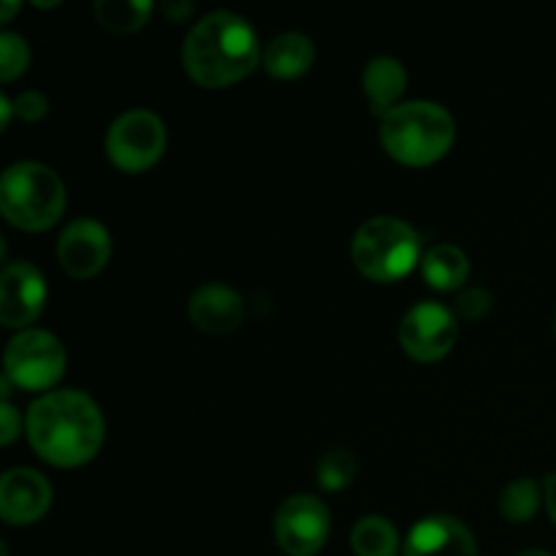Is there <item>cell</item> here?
<instances>
[{"label": "cell", "instance_id": "cell-7", "mask_svg": "<svg viewBox=\"0 0 556 556\" xmlns=\"http://www.w3.org/2000/svg\"><path fill=\"white\" fill-rule=\"evenodd\" d=\"M65 356L63 342L43 329H25L5 348V378L22 391H47L63 378Z\"/></svg>", "mask_w": 556, "mask_h": 556}, {"label": "cell", "instance_id": "cell-1", "mask_svg": "<svg viewBox=\"0 0 556 556\" xmlns=\"http://www.w3.org/2000/svg\"><path fill=\"white\" fill-rule=\"evenodd\" d=\"M27 440L54 467H81L98 456L106 434L101 410L76 389L49 391L27 410Z\"/></svg>", "mask_w": 556, "mask_h": 556}, {"label": "cell", "instance_id": "cell-14", "mask_svg": "<svg viewBox=\"0 0 556 556\" xmlns=\"http://www.w3.org/2000/svg\"><path fill=\"white\" fill-rule=\"evenodd\" d=\"M190 324L204 334H231L242 326L244 302L233 288L223 282H206L188 302Z\"/></svg>", "mask_w": 556, "mask_h": 556}, {"label": "cell", "instance_id": "cell-19", "mask_svg": "<svg viewBox=\"0 0 556 556\" xmlns=\"http://www.w3.org/2000/svg\"><path fill=\"white\" fill-rule=\"evenodd\" d=\"M150 0H98L96 3V20L101 22L103 30L117 33V36L141 30L150 22Z\"/></svg>", "mask_w": 556, "mask_h": 556}, {"label": "cell", "instance_id": "cell-28", "mask_svg": "<svg viewBox=\"0 0 556 556\" xmlns=\"http://www.w3.org/2000/svg\"><path fill=\"white\" fill-rule=\"evenodd\" d=\"M11 112H14V101H11L9 96H0V125H3V128H9Z\"/></svg>", "mask_w": 556, "mask_h": 556}, {"label": "cell", "instance_id": "cell-2", "mask_svg": "<svg viewBox=\"0 0 556 556\" xmlns=\"http://www.w3.org/2000/svg\"><path fill=\"white\" fill-rule=\"evenodd\" d=\"M261 43L248 20L231 11H212L190 27L182 65L195 85L220 90L248 79L261 63Z\"/></svg>", "mask_w": 556, "mask_h": 556}, {"label": "cell", "instance_id": "cell-15", "mask_svg": "<svg viewBox=\"0 0 556 556\" xmlns=\"http://www.w3.org/2000/svg\"><path fill=\"white\" fill-rule=\"evenodd\" d=\"M407 87V71L400 60L394 58H375L364 68V92L372 114L380 119L400 106V98Z\"/></svg>", "mask_w": 556, "mask_h": 556}, {"label": "cell", "instance_id": "cell-17", "mask_svg": "<svg viewBox=\"0 0 556 556\" xmlns=\"http://www.w3.org/2000/svg\"><path fill=\"white\" fill-rule=\"evenodd\" d=\"M421 275L427 286L434 288V291H456L470 277V258L456 244H434V248L424 253Z\"/></svg>", "mask_w": 556, "mask_h": 556}, {"label": "cell", "instance_id": "cell-26", "mask_svg": "<svg viewBox=\"0 0 556 556\" xmlns=\"http://www.w3.org/2000/svg\"><path fill=\"white\" fill-rule=\"evenodd\" d=\"M543 500H546V510L556 525V472L546 478V486H543Z\"/></svg>", "mask_w": 556, "mask_h": 556}, {"label": "cell", "instance_id": "cell-12", "mask_svg": "<svg viewBox=\"0 0 556 556\" xmlns=\"http://www.w3.org/2000/svg\"><path fill=\"white\" fill-rule=\"evenodd\" d=\"M52 505V486L41 472L14 467L0 478V516L14 527L36 525Z\"/></svg>", "mask_w": 556, "mask_h": 556}, {"label": "cell", "instance_id": "cell-8", "mask_svg": "<svg viewBox=\"0 0 556 556\" xmlns=\"http://www.w3.org/2000/svg\"><path fill=\"white\" fill-rule=\"evenodd\" d=\"M459 340L456 315L445 304L418 302L400 324V345L413 362L432 364L448 356Z\"/></svg>", "mask_w": 556, "mask_h": 556}, {"label": "cell", "instance_id": "cell-22", "mask_svg": "<svg viewBox=\"0 0 556 556\" xmlns=\"http://www.w3.org/2000/svg\"><path fill=\"white\" fill-rule=\"evenodd\" d=\"M27 65H30V49L25 38L11 30L0 33V79L14 81L16 76L25 74Z\"/></svg>", "mask_w": 556, "mask_h": 556}, {"label": "cell", "instance_id": "cell-13", "mask_svg": "<svg viewBox=\"0 0 556 556\" xmlns=\"http://www.w3.org/2000/svg\"><path fill=\"white\" fill-rule=\"evenodd\" d=\"M402 556H478V543L454 516H429L413 527Z\"/></svg>", "mask_w": 556, "mask_h": 556}, {"label": "cell", "instance_id": "cell-27", "mask_svg": "<svg viewBox=\"0 0 556 556\" xmlns=\"http://www.w3.org/2000/svg\"><path fill=\"white\" fill-rule=\"evenodd\" d=\"M193 9H195L193 3H166V5H163V14H166L168 20H174V22H182L185 16L193 14Z\"/></svg>", "mask_w": 556, "mask_h": 556}, {"label": "cell", "instance_id": "cell-4", "mask_svg": "<svg viewBox=\"0 0 556 556\" xmlns=\"http://www.w3.org/2000/svg\"><path fill=\"white\" fill-rule=\"evenodd\" d=\"M68 193L54 168L36 161L14 163L0 177V212L22 231H47L63 217Z\"/></svg>", "mask_w": 556, "mask_h": 556}, {"label": "cell", "instance_id": "cell-29", "mask_svg": "<svg viewBox=\"0 0 556 556\" xmlns=\"http://www.w3.org/2000/svg\"><path fill=\"white\" fill-rule=\"evenodd\" d=\"M16 11H20V3H3V16H0V20L11 22V16H14Z\"/></svg>", "mask_w": 556, "mask_h": 556}, {"label": "cell", "instance_id": "cell-11", "mask_svg": "<svg viewBox=\"0 0 556 556\" xmlns=\"http://www.w3.org/2000/svg\"><path fill=\"white\" fill-rule=\"evenodd\" d=\"M112 258V237L106 226L92 217H79L68 223L58 239V261L65 275L74 280H90L101 275Z\"/></svg>", "mask_w": 556, "mask_h": 556}, {"label": "cell", "instance_id": "cell-16", "mask_svg": "<svg viewBox=\"0 0 556 556\" xmlns=\"http://www.w3.org/2000/svg\"><path fill=\"white\" fill-rule=\"evenodd\" d=\"M264 68L275 79H299L315 63V47L304 33H280L264 49Z\"/></svg>", "mask_w": 556, "mask_h": 556}, {"label": "cell", "instance_id": "cell-30", "mask_svg": "<svg viewBox=\"0 0 556 556\" xmlns=\"http://www.w3.org/2000/svg\"><path fill=\"white\" fill-rule=\"evenodd\" d=\"M519 556H552V554H546V552H541V548H530V552H521Z\"/></svg>", "mask_w": 556, "mask_h": 556}, {"label": "cell", "instance_id": "cell-3", "mask_svg": "<svg viewBox=\"0 0 556 556\" xmlns=\"http://www.w3.org/2000/svg\"><path fill=\"white\" fill-rule=\"evenodd\" d=\"M456 141L448 109L432 101H407L380 119V144L402 166H432Z\"/></svg>", "mask_w": 556, "mask_h": 556}, {"label": "cell", "instance_id": "cell-24", "mask_svg": "<svg viewBox=\"0 0 556 556\" xmlns=\"http://www.w3.org/2000/svg\"><path fill=\"white\" fill-rule=\"evenodd\" d=\"M47 112H49V101L43 92L25 90L14 98V114L25 119V123H38V119L47 117Z\"/></svg>", "mask_w": 556, "mask_h": 556}, {"label": "cell", "instance_id": "cell-21", "mask_svg": "<svg viewBox=\"0 0 556 556\" xmlns=\"http://www.w3.org/2000/svg\"><path fill=\"white\" fill-rule=\"evenodd\" d=\"M356 456L345 448H334L320 456L318 462V486L326 492H342L356 478Z\"/></svg>", "mask_w": 556, "mask_h": 556}, {"label": "cell", "instance_id": "cell-10", "mask_svg": "<svg viewBox=\"0 0 556 556\" xmlns=\"http://www.w3.org/2000/svg\"><path fill=\"white\" fill-rule=\"evenodd\" d=\"M47 304V280L30 261L5 264L0 275V324L5 329H22L36 324Z\"/></svg>", "mask_w": 556, "mask_h": 556}, {"label": "cell", "instance_id": "cell-25", "mask_svg": "<svg viewBox=\"0 0 556 556\" xmlns=\"http://www.w3.org/2000/svg\"><path fill=\"white\" fill-rule=\"evenodd\" d=\"M0 424H3V429H0V445H11L16 440V434H20V413H16V407L11 402L0 405Z\"/></svg>", "mask_w": 556, "mask_h": 556}, {"label": "cell", "instance_id": "cell-6", "mask_svg": "<svg viewBox=\"0 0 556 556\" xmlns=\"http://www.w3.org/2000/svg\"><path fill=\"white\" fill-rule=\"evenodd\" d=\"M166 152V125L150 109L119 114L106 130V155L119 172L141 174Z\"/></svg>", "mask_w": 556, "mask_h": 556}, {"label": "cell", "instance_id": "cell-5", "mask_svg": "<svg viewBox=\"0 0 556 556\" xmlns=\"http://www.w3.org/2000/svg\"><path fill=\"white\" fill-rule=\"evenodd\" d=\"M356 269L372 282H396L421 264V239L400 217H369L351 242Z\"/></svg>", "mask_w": 556, "mask_h": 556}, {"label": "cell", "instance_id": "cell-18", "mask_svg": "<svg viewBox=\"0 0 556 556\" xmlns=\"http://www.w3.org/2000/svg\"><path fill=\"white\" fill-rule=\"evenodd\" d=\"M351 546L356 556H396L400 535H396V527L383 516H364L353 527Z\"/></svg>", "mask_w": 556, "mask_h": 556}, {"label": "cell", "instance_id": "cell-9", "mask_svg": "<svg viewBox=\"0 0 556 556\" xmlns=\"http://www.w3.org/2000/svg\"><path fill=\"white\" fill-rule=\"evenodd\" d=\"M331 516L315 494H293L277 508L275 538L288 556H315L326 546Z\"/></svg>", "mask_w": 556, "mask_h": 556}, {"label": "cell", "instance_id": "cell-23", "mask_svg": "<svg viewBox=\"0 0 556 556\" xmlns=\"http://www.w3.org/2000/svg\"><path fill=\"white\" fill-rule=\"evenodd\" d=\"M492 309V293L486 288H467L465 293H459L456 299V313L465 320H478Z\"/></svg>", "mask_w": 556, "mask_h": 556}, {"label": "cell", "instance_id": "cell-20", "mask_svg": "<svg viewBox=\"0 0 556 556\" xmlns=\"http://www.w3.org/2000/svg\"><path fill=\"white\" fill-rule=\"evenodd\" d=\"M541 510V486L535 478H516L500 494V514L510 525H527Z\"/></svg>", "mask_w": 556, "mask_h": 556}]
</instances>
